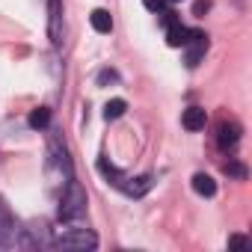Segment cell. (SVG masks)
I'll return each mask as SVG.
<instances>
[{
	"label": "cell",
	"mask_w": 252,
	"mask_h": 252,
	"mask_svg": "<svg viewBox=\"0 0 252 252\" xmlns=\"http://www.w3.org/2000/svg\"><path fill=\"white\" fill-rule=\"evenodd\" d=\"M48 122H51V110H48V107H39V110L30 113V128H33V131L48 128Z\"/></svg>",
	"instance_id": "cell-12"
},
{
	"label": "cell",
	"mask_w": 252,
	"mask_h": 252,
	"mask_svg": "<svg viewBox=\"0 0 252 252\" xmlns=\"http://www.w3.org/2000/svg\"><path fill=\"white\" fill-rule=\"evenodd\" d=\"M160 15H163V24H166V27H169V24H175V21H178V18H175V12H160Z\"/></svg>",
	"instance_id": "cell-18"
},
{
	"label": "cell",
	"mask_w": 252,
	"mask_h": 252,
	"mask_svg": "<svg viewBox=\"0 0 252 252\" xmlns=\"http://www.w3.org/2000/svg\"><path fill=\"white\" fill-rule=\"evenodd\" d=\"M143 6H146L149 12H163V6H166V0H143Z\"/></svg>",
	"instance_id": "cell-15"
},
{
	"label": "cell",
	"mask_w": 252,
	"mask_h": 252,
	"mask_svg": "<svg viewBox=\"0 0 252 252\" xmlns=\"http://www.w3.org/2000/svg\"><path fill=\"white\" fill-rule=\"evenodd\" d=\"M83 214H86V193L74 178H68V187H65L63 202H60V220L68 222V220H80Z\"/></svg>",
	"instance_id": "cell-1"
},
{
	"label": "cell",
	"mask_w": 252,
	"mask_h": 252,
	"mask_svg": "<svg viewBox=\"0 0 252 252\" xmlns=\"http://www.w3.org/2000/svg\"><path fill=\"white\" fill-rule=\"evenodd\" d=\"M228 246H237V249H243V246H249V240H246V237H240V234H234V237H228Z\"/></svg>",
	"instance_id": "cell-17"
},
{
	"label": "cell",
	"mask_w": 252,
	"mask_h": 252,
	"mask_svg": "<svg viewBox=\"0 0 252 252\" xmlns=\"http://www.w3.org/2000/svg\"><path fill=\"white\" fill-rule=\"evenodd\" d=\"M208 9H211V0H196V3H193V15L196 18H202Z\"/></svg>",
	"instance_id": "cell-14"
},
{
	"label": "cell",
	"mask_w": 252,
	"mask_h": 252,
	"mask_svg": "<svg viewBox=\"0 0 252 252\" xmlns=\"http://www.w3.org/2000/svg\"><path fill=\"white\" fill-rule=\"evenodd\" d=\"M187 36H190V30H187L181 21H175V24H169V30H166V45H169V48H184V45H187Z\"/></svg>",
	"instance_id": "cell-8"
},
{
	"label": "cell",
	"mask_w": 252,
	"mask_h": 252,
	"mask_svg": "<svg viewBox=\"0 0 252 252\" xmlns=\"http://www.w3.org/2000/svg\"><path fill=\"white\" fill-rule=\"evenodd\" d=\"M187 54H184V63H187V68H196L199 63H202V57H205V51H208V36L202 33V30H190V36H187Z\"/></svg>",
	"instance_id": "cell-3"
},
{
	"label": "cell",
	"mask_w": 252,
	"mask_h": 252,
	"mask_svg": "<svg viewBox=\"0 0 252 252\" xmlns=\"http://www.w3.org/2000/svg\"><path fill=\"white\" fill-rule=\"evenodd\" d=\"M98 80H101V83H107V80H116V71H101V74H98Z\"/></svg>",
	"instance_id": "cell-19"
},
{
	"label": "cell",
	"mask_w": 252,
	"mask_h": 252,
	"mask_svg": "<svg viewBox=\"0 0 252 252\" xmlns=\"http://www.w3.org/2000/svg\"><path fill=\"white\" fill-rule=\"evenodd\" d=\"M89 21H92L95 33H110V30H113V18H110L107 9H95V12L89 15Z\"/></svg>",
	"instance_id": "cell-10"
},
{
	"label": "cell",
	"mask_w": 252,
	"mask_h": 252,
	"mask_svg": "<svg viewBox=\"0 0 252 252\" xmlns=\"http://www.w3.org/2000/svg\"><path fill=\"white\" fill-rule=\"evenodd\" d=\"M51 246H57V249H95L98 237L89 228H60L57 237L51 240Z\"/></svg>",
	"instance_id": "cell-2"
},
{
	"label": "cell",
	"mask_w": 252,
	"mask_h": 252,
	"mask_svg": "<svg viewBox=\"0 0 252 252\" xmlns=\"http://www.w3.org/2000/svg\"><path fill=\"white\" fill-rule=\"evenodd\" d=\"M152 187H155V178H152V175H140V178H125V181L119 184V190H122V193H128V196H134V199L146 196V193H149Z\"/></svg>",
	"instance_id": "cell-5"
},
{
	"label": "cell",
	"mask_w": 252,
	"mask_h": 252,
	"mask_svg": "<svg viewBox=\"0 0 252 252\" xmlns=\"http://www.w3.org/2000/svg\"><path fill=\"white\" fill-rule=\"evenodd\" d=\"M48 15H51L48 36H51L54 45H60L63 42V0H48Z\"/></svg>",
	"instance_id": "cell-4"
},
{
	"label": "cell",
	"mask_w": 252,
	"mask_h": 252,
	"mask_svg": "<svg viewBox=\"0 0 252 252\" xmlns=\"http://www.w3.org/2000/svg\"><path fill=\"white\" fill-rule=\"evenodd\" d=\"M166 3H178V0H166Z\"/></svg>",
	"instance_id": "cell-20"
},
{
	"label": "cell",
	"mask_w": 252,
	"mask_h": 252,
	"mask_svg": "<svg viewBox=\"0 0 252 252\" xmlns=\"http://www.w3.org/2000/svg\"><path fill=\"white\" fill-rule=\"evenodd\" d=\"M98 169H101V175H104V178H110V181H113L116 187H119V184L125 181V175H122V172H119V169H116L113 163H107V158H101V160H98Z\"/></svg>",
	"instance_id": "cell-13"
},
{
	"label": "cell",
	"mask_w": 252,
	"mask_h": 252,
	"mask_svg": "<svg viewBox=\"0 0 252 252\" xmlns=\"http://www.w3.org/2000/svg\"><path fill=\"white\" fill-rule=\"evenodd\" d=\"M225 172L234 175V178H246V169H243L240 163H225Z\"/></svg>",
	"instance_id": "cell-16"
},
{
	"label": "cell",
	"mask_w": 252,
	"mask_h": 252,
	"mask_svg": "<svg viewBox=\"0 0 252 252\" xmlns=\"http://www.w3.org/2000/svg\"><path fill=\"white\" fill-rule=\"evenodd\" d=\"M125 110H128V101H125V98H113V101H107V107H104V119H107V122L122 119Z\"/></svg>",
	"instance_id": "cell-11"
},
{
	"label": "cell",
	"mask_w": 252,
	"mask_h": 252,
	"mask_svg": "<svg viewBox=\"0 0 252 252\" xmlns=\"http://www.w3.org/2000/svg\"><path fill=\"white\" fill-rule=\"evenodd\" d=\"M240 140V125L237 122H222L220 125V149H231Z\"/></svg>",
	"instance_id": "cell-7"
},
{
	"label": "cell",
	"mask_w": 252,
	"mask_h": 252,
	"mask_svg": "<svg viewBox=\"0 0 252 252\" xmlns=\"http://www.w3.org/2000/svg\"><path fill=\"white\" fill-rule=\"evenodd\" d=\"M193 190H196L199 196H214V193H217V181H214L211 175H205V172H196V175H193Z\"/></svg>",
	"instance_id": "cell-9"
},
{
	"label": "cell",
	"mask_w": 252,
	"mask_h": 252,
	"mask_svg": "<svg viewBox=\"0 0 252 252\" xmlns=\"http://www.w3.org/2000/svg\"><path fill=\"white\" fill-rule=\"evenodd\" d=\"M205 122H208V113H205L202 107H187L184 116H181V125H184L187 131H202Z\"/></svg>",
	"instance_id": "cell-6"
}]
</instances>
